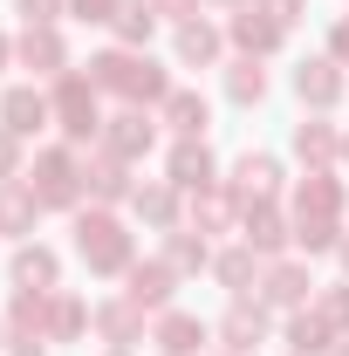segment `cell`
I'll use <instances>...</instances> for the list:
<instances>
[{"mask_svg": "<svg viewBox=\"0 0 349 356\" xmlns=\"http://www.w3.org/2000/svg\"><path fill=\"white\" fill-rule=\"evenodd\" d=\"M7 165H14V137H0V172H7Z\"/></svg>", "mask_w": 349, "mask_h": 356, "instance_id": "obj_31", "label": "cell"}, {"mask_svg": "<svg viewBox=\"0 0 349 356\" xmlns=\"http://www.w3.org/2000/svg\"><path fill=\"white\" fill-rule=\"evenodd\" d=\"M233 42L254 48V55H267V48L281 42V21H254V14H247V21H233Z\"/></svg>", "mask_w": 349, "mask_h": 356, "instance_id": "obj_10", "label": "cell"}, {"mask_svg": "<svg viewBox=\"0 0 349 356\" xmlns=\"http://www.w3.org/2000/svg\"><path fill=\"white\" fill-rule=\"evenodd\" d=\"M261 329H267L261 309H240L233 322H226V343H233V350H254V343H261Z\"/></svg>", "mask_w": 349, "mask_h": 356, "instance_id": "obj_16", "label": "cell"}, {"mask_svg": "<svg viewBox=\"0 0 349 356\" xmlns=\"http://www.w3.org/2000/svg\"><path fill=\"white\" fill-rule=\"evenodd\" d=\"M62 124H69V137L96 131V96H89V83H62Z\"/></svg>", "mask_w": 349, "mask_h": 356, "instance_id": "obj_4", "label": "cell"}, {"mask_svg": "<svg viewBox=\"0 0 349 356\" xmlns=\"http://www.w3.org/2000/svg\"><path fill=\"white\" fill-rule=\"evenodd\" d=\"M117 124H124V131H110V151H117V158H137V151L151 144V124H144V117H117Z\"/></svg>", "mask_w": 349, "mask_h": 356, "instance_id": "obj_13", "label": "cell"}, {"mask_svg": "<svg viewBox=\"0 0 349 356\" xmlns=\"http://www.w3.org/2000/svg\"><path fill=\"white\" fill-rule=\"evenodd\" d=\"M295 7L302 0H267V21H295Z\"/></svg>", "mask_w": 349, "mask_h": 356, "instance_id": "obj_28", "label": "cell"}, {"mask_svg": "<svg viewBox=\"0 0 349 356\" xmlns=\"http://www.w3.org/2000/svg\"><path fill=\"white\" fill-rule=\"evenodd\" d=\"M42 124H48V103L35 89H14V96H7V131L28 137V131H42Z\"/></svg>", "mask_w": 349, "mask_h": 356, "instance_id": "obj_6", "label": "cell"}, {"mask_svg": "<svg viewBox=\"0 0 349 356\" xmlns=\"http://www.w3.org/2000/svg\"><path fill=\"white\" fill-rule=\"evenodd\" d=\"M247 240H261V247H281V220H274V213H247Z\"/></svg>", "mask_w": 349, "mask_h": 356, "instance_id": "obj_22", "label": "cell"}, {"mask_svg": "<svg viewBox=\"0 0 349 356\" xmlns=\"http://www.w3.org/2000/svg\"><path fill=\"white\" fill-rule=\"evenodd\" d=\"M295 89H302V103H336V62H302L295 69Z\"/></svg>", "mask_w": 349, "mask_h": 356, "instance_id": "obj_5", "label": "cell"}, {"mask_svg": "<svg viewBox=\"0 0 349 356\" xmlns=\"http://www.w3.org/2000/svg\"><path fill=\"white\" fill-rule=\"evenodd\" d=\"M172 295V274L165 267H137L131 274V302H165Z\"/></svg>", "mask_w": 349, "mask_h": 356, "instance_id": "obj_15", "label": "cell"}, {"mask_svg": "<svg viewBox=\"0 0 349 356\" xmlns=\"http://www.w3.org/2000/svg\"><path fill=\"white\" fill-rule=\"evenodd\" d=\"M62 199H76V165L55 151L42 158V185H35V206H62Z\"/></svg>", "mask_w": 349, "mask_h": 356, "instance_id": "obj_3", "label": "cell"}, {"mask_svg": "<svg viewBox=\"0 0 349 356\" xmlns=\"http://www.w3.org/2000/svg\"><path fill=\"white\" fill-rule=\"evenodd\" d=\"M76 247H83L89 267H124V254H131V247H124V233H117V220H103V213L83 220V240H76Z\"/></svg>", "mask_w": 349, "mask_h": 356, "instance_id": "obj_2", "label": "cell"}, {"mask_svg": "<svg viewBox=\"0 0 349 356\" xmlns=\"http://www.w3.org/2000/svg\"><path fill=\"white\" fill-rule=\"evenodd\" d=\"M274 178H281V172H274V158H254V151L240 158V192H261V199H267Z\"/></svg>", "mask_w": 349, "mask_h": 356, "instance_id": "obj_14", "label": "cell"}, {"mask_svg": "<svg viewBox=\"0 0 349 356\" xmlns=\"http://www.w3.org/2000/svg\"><path fill=\"white\" fill-rule=\"evenodd\" d=\"M158 343H165L172 356H192V350H199V322H192V315H165V329H158Z\"/></svg>", "mask_w": 349, "mask_h": 356, "instance_id": "obj_9", "label": "cell"}, {"mask_svg": "<svg viewBox=\"0 0 349 356\" xmlns=\"http://www.w3.org/2000/svg\"><path fill=\"white\" fill-rule=\"evenodd\" d=\"M172 124H178V131H185V137H199V131H206V103L178 89V96H172Z\"/></svg>", "mask_w": 349, "mask_h": 356, "instance_id": "obj_17", "label": "cell"}, {"mask_svg": "<svg viewBox=\"0 0 349 356\" xmlns=\"http://www.w3.org/2000/svg\"><path fill=\"white\" fill-rule=\"evenodd\" d=\"M295 151H302V158H329V131H322V124H302Z\"/></svg>", "mask_w": 349, "mask_h": 356, "instance_id": "obj_23", "label": "cell"}, {"mask_svg": "<svg viewBox=\"0 0 349 356\" xmlns=\"http://www.w3.org/2000/svg\"><path fill=\"white\" fill-rule=\"evenodd\" d=\"M14 281H21V288H48V281H55V261H48L42 247H28V254L14 261Z\"/></svg>", "mask_w": 349, "mask_h": 356, "instance_id": "obj_12", "label": "cell"}, {"mask_svg": "<svg viewBox=\"0 0 349 356\" xmlns=\"http://www.w3.org/2000/svg\"><path fill=\"white\" fill-rule=\"evenodd\" d=\"M219 274H226V281H233V288H240V281H247V274H254V261H247V254H226V261H219Z\"/></svg>", "mask_w": 349, "mask_h": 356, "instance_id": "obj_25", "label": "cell"}, {"mask_svg": "<svg viewBox=\"0 0 349 356\" xmlns=\"http://www.w3.org/2000/svg\"><path fill=\"white\" fill-rule=\"evenodd\" d=\"M226 96H233V103H261V96H267V76L254 69V62H233V76H226Z\"/></svg>", "mask_w": 349, "mask_h": 356, "instance_id": "obj_8", "label": "cell"}, {"mask_svg": "<svg viewBox=\"0 0 349 356\" xmlns=\"http://www.w3.org/2000/svg\"><path fill=\"white\" fill-rule=\"evenodd\" d=\"M308 288H302V274H295V267H274V274H267V302H302Z\"/></svg>", "mask_w": 349, "mask_h": 356, "instance_id": "obj_18", "label": "cell"}, {"mask_svg": "<svg viewBox=\"0 0 349 356\" xmlns=\"http://www.w3.org/2000/svg\"><path fill=\"white\" fill-rule=\"evenodd\" d=\"M117 14H124V35H131V42H144V35H151V0H124Z\"/></svg>", "mask_w": 349, "mask_h": 356, "instance_id": "obj_20", "label": "cell"}, {"mask_svg": "<svg viewBox=\"0 0 349 356\" xmlns=\"http://www.w3.org/2000/svg\"><path fill=\"white\" fill-rule=\"evenodd\" d=\"M343 261H349V247H343Z\"/></svg>", "mask_w": 349, "mask_h": 356, "instance_id": "obj_32", "label": "cell"}, {"mask_svg": "<svg viewBox=\"0 0 349 356\" xmlns=\"http://www.w3.org/2000/svg\"><path fill=\"white\" fill-rule=\"evenodd\" d=\"M288 336H295V350H302V356H315V350H329V329H322V322H315V315H302V322H295V329H288Z\"/></svg>", "mask_w": 349, "mask_h": 356, "instance_id": "obj_19", "label": "cell"}, {"mask_svg": "<svg viewBox=\"0 0 349 356\" xmlns=\"http://www.w3.org/2000/svg\"><path fill=\"white\" fill-rule=\"evenodd\" d=\"M192 0H151V14H185Z\"/></svg>", "mask_w": 349, "mask_h": 356, "instance_id": "obj_30", "label": "cell"}, {"mask_svg": "<svg viewBox=\"0 0 349 356\" xmlns=\"http://www.w3.org/2000/svg\"><path fill=\"white\" fill-rule=\"evenodd\" d=\"M21 55H28V62H42V69H55V62H62V42H55V35H28Z\"/></svg>", "mask_w": 349, "mask_h": 356, "instance_id": "obj_21", "label": "cell"}, {"mask_svg": "<svg viewBox=\"0 0 349 356\" xmlns=\"http://www.w3.org/2000/svg\"><path fill=\"white\" fill-rule=\"evenodd\" d=\"M21 14H28V21H48V14H55V0H21Z\"/></svg>", "mask_w": 349, "mask_h": 356, "instance_id": "obj_29", "label": "cell"}, {"mask_svg": "<svg viewBox=\"0 0 349 356\" xmlns=\"http://www.w3.org/2000/svg\"><path fill=\"white\" fill-rule=\"evenodd\" d=\"M110 7H117V0H76V14H83V21H110Z\"/></svg>", "mask_w": 349, "mask_h": 356, "instance_id": "obj_26", "label": "cell"}, {"mask_svg": "<svg viewBox=\"0 0 349 356\" xmlns=\"http://www.w3.org/2000/svg\"><path fill=\"white\" fill-rule=\"evenodd\" d=\"M172 254H178V267H206V247H192V240H178Z\"/></svg>", "mask_w": 349, "mask_h": 356, "instance_id": "obj_27", "label": "cell"}, {"mask_svg": "<svg viewBox=\"0 0 349 356\" xmlns=\"http://www.w3.org/2000/svg\"><path fill=\"white\" fill-rule=\"evenodd\" d=\"M178 55H185V62H213V55H219V35L192 21V28H178Z\"/></svg>", "mask_w": 349, "mask_h": 356, "instance_id": "obj_11", "label": "cell"}, {"mask_svg": "<svg viewBox=\"0 0 349 356\" xmlns=\"http://www.w3.org/2000/svg\"><path fill=\"white\" fill-rule=\"evenodd\" d=\"M0 55H7V48H0Z\"/></svg>", "mask_w": 349, "mask_h": 356, "instance_id": "obj_33", "label": "cell"}, {"mask_svg": "<svg viewBox=\"0 0 349 356\" xmlns=\"http://www.w3.org/2000/svg\"><path fill=\"white\" fill-rule=\"evenodd\" d=\"M96 83L124 89V96H165V76H158L151 62H137V55H103V62H96Z\"/></svg>", "mask_w": 349, "mask_h": 356, "instance_id": "obj_1", "label": "cell"}, {"mask_svg": "<svg viewBox=\"0 0 349 356\" xmlns=\"http://www.w3.org/2000/svg\"><path fill=\"white\" fill-rule=\"evenodd\" d=\"M172 178H178V185H213V158H206V144H178Z\"/></svg>", "mask_w": 349, "mask_h": 356, "instance_id": "obj_7", "label": "cell"}, {"mask_svg": "<svg viewBox=\"0 0 349 356\" xmlns=\"http://www.w3.org/2000/svg\"><path fill=\"white\" fill-rule=\"evenodd\" d=\"M322 315H329V322H349V288H329V295H322Z\"/></svg>", "mask_w": 349, "mask_h": 356, "instance_id": "obj_24", "label": "cell"}]
</instances>
